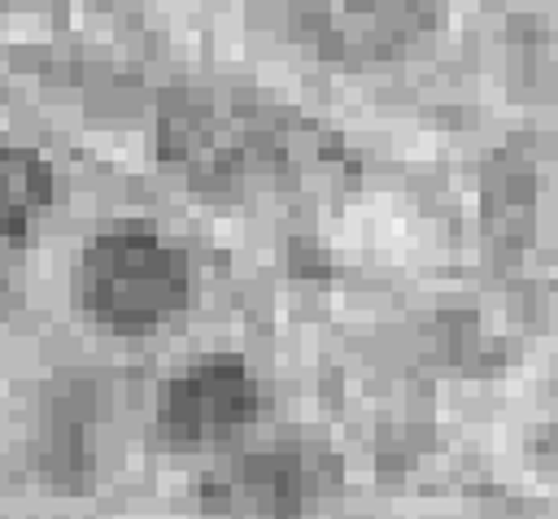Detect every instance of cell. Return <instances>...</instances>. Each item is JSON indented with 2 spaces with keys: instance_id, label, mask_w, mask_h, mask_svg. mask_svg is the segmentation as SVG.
<instances>
[{
  "instance_id": "6da1fadb",
  "label": "cell",
  "mask_w": 558,
  "mask_h": 519,
  "mask_svg": "<svg viewBox=\"0 0 558 519\" xmlns=\"http://www.w3.org/2000/svg\"><path fill=\"white\" fill-rule=\"evenodd\" d=\"M305 131L288 109L231 83H183L161 96L157 157L205 196L283 188L301 170Z\"/></svg>"
},
{
  "instance_id": "7a4b0ae2",
  "label": "cell",
  "mask_w": 558,
  "mask_h": 519,
  "mask_svg": "<svg viewBox=\"0 0 558 519\" xmlns=\"http://www.w3.org/2000/svg\"><path fill=\"white\" fill-rule=\"evenodd\" d=\"M74 305L113 336H144L187 305V253L157 222L118 218L96 231L74 266Z\"/></svg>"
},
{
  "instance_id": "3957f363",
  "label": "cell",
  "mask_w": 558,
  "mask_h": 519,
  "mask_svg": "<svg viewBox=\"0 0 558 519\" xmlns=\"http://www.w3.org/2000/svg\"><path fill=\"white\" fill-rule=\"evenodd\" d=\"M427 26L423 0H288V31L340 70L401 57Z\"/></svg>"
},
{
  "instance_id": "277c9868",
  "label": "cell",
  "mask_w": 558,
  "mask_h": 519,
  "mask_svg": "<svg viewBox=\"0 0 558 519\" xmlns=\"http://www.w3.org/2000/svg\"><path fill=\"white\" fill-rule=\"evenodd\" d=\"M257 414V379L244 358L209 353L166 379L157 397V436L170 449H214Z\"/></svg>"
},
{
  "instance_id": "5b68a950",
  "label": "cell",
  "mask_w": 558,
  "mask_h": 519,
  "mask_svg": "<svg viewBox=\"0 0 558 519\" xmlns=\"http://www.w3.org/2000/svg\"><path fill=\"white\" fill-rule=\"evenodd\" d=\"M336 458L305 445H266L235 454L201 484V506L222 515H292L336 488Z\"/></svg>"
},
{
  "instance_id": "8992f818",
  "label": "cell",
  "mask_w": 558,
  "mask_h": 519,
  "mask_svg": "<svg viewBox=\"0 0 558 519\" xmlns=\"http://www.w3.org/2000/svg\"><path fill=\"white\" fill-rule=\"evenodd\" d=\"M48 201H52V166L35 148H9L4 153V214H9L13 253L22 249L31 218L44 214Z\"/></svg>"
}]
</instances>
